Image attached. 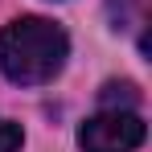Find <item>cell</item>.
<instances>
[{"label": "cell", "instance_id": "obj_1", "mask_svg": "<svg viewBox=\"0 0 152 152\" xmlns=\"http://www.w3.org/2000/svg\"><path fill=\"white\" fill-rule=\"evenodd\" d=\"M70 58V37L66 29L45 21V17H21L0 33V74L21 86H41L50 82Z\"/></svg>", "mask_w": 152, "mask_h": 152}, {"label": "cell", "instance_id": "obj_2", "mask_svg": "<svg viewBox=\"0 0 152 152\" xmlns=\"http://www.w3.org/2000/svg\"><path fill=\"white\" fill-rule=\"evenodd\" d=\"M140 144H144V119L136 115V107L103 103L78 127V148L82 152H136Z\"/></svg>", "mask_w": 152, "mask_h": 152}, {"label": "cell", "instance_id": "obj_3", "mask_svg": "<svg viewBox=\"0 0 152 152\" xmlns=\"http://www.w3.org/2000/svg\"><path fill=\"white\" fill-rule=\"evenodd\" d=\"M148 4L152 0H107V12H111V25L136 33L140 45H144V25H148Z\"/></svg>", "mask_w": 152, "mask_h": 152}, {"label": "cell", "instance_id": "obj_4", "mask_svg": "<svg viewBox=\"0 0 152 152\" xmlns=\"http://www.w3.org/2000/svg\"><path fill=\"white\" fill-rule=\"evenodd\" d=\"M99 103H115V107H136V86H119V82H111V86H103V99Z\"/></svg>", "mask_w": 152, "mask_h": 152}, {"label": "cell", "instance_id": "obj_5", "mask_svg": "<svg viewBox=\"0 0 152 152\" xmlns=\"http://www.w3.org/2000/svg\"><path fill=\"white\" fill-rule=\"evenodd\" d=\"M21 124H12V119H4L0 115V152H21Z\"/></svg>", "mask_w": 152, "mask_h": 152}]
</instances>
